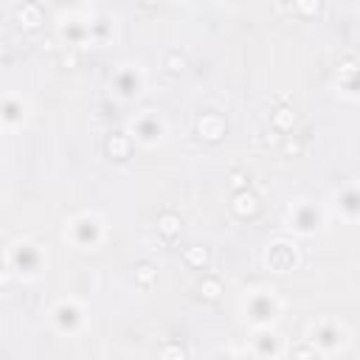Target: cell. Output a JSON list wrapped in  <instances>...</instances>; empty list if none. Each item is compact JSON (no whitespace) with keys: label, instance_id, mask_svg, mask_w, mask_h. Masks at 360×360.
<instances>
[{"label":"cell","instance_id":"cell-26","mask_svg":"<svg viewBox=\"0 0 360 360\" xmlns=\"http://www.w3.org/2000/svg\"><path fill=\"white\" fill-rule=\"evenodd\" d=\"M158 360H188V352H186L183 343L166 340V343L160 346V352H158Z\"/></svg>","mask_w":360,"mask_h":360},{"label":"cell","instance_id":"cell-29","mask_svg":"<svg viewBox=\"0 0 360 360\" xmlns=\"http://www.w3.org/2000/svg\"><path fill=\"white\" fill-rule=\"evenodd\" d=\"M211 360H236V349H219L211 354Z\"/></svg>","mask_w":360,"mask_h":360},{"label":"cell","instance_id":"cell-22","mask_svg":"<svg viewBox=\"0 0 360 360\" xmlns=\"http://www.w3.org/2000/svg\"><path fill=\"white\" fill-rule=\"evenodd\" d=\"M180 225H183V222H180V217H177L174 211H166V214L158 217V233H160L166 242H172V239L180 233Z\"/></svg>","mask_w":360,"mask_h":360},{"label":"cell","instance_id":"cell-13","mask_svg":"<svg viewBox=\"0 0 360 360\" xmlns=\"http://www.w3.org/2000/svg\"><path fill=\"white\" fill-rule=\"evenodd\" d=\"M338 87L349 98H360V56L343 53L338 62Z\"/></svg>","mask_w":360,"mask_h":360},{"label":"cell","instance_id":"cell-24","mask_svg":"<svg viewBox=\"0 0 360 360\" xmlns=\"http://www.w3.org/2000/svg\"><path fill=\"white\" fill-rule=\"evenodd\" d=\"M155 281H158V267L152 262H138V267H135V284L141 290H152Z\"/></svg>","mask_w":360,"mask_h":360},{"label":"cell","instance_id":"cell-30","mask_svg":"<svg viewBox=\"0 0 360 360\" xmlns=\"http://www.w3.org/2000/svg\"><path fill=\"white\" fill-rule=\"evenodd\" d=\"M236 360H262L253 349H236Z\"/></svg>","mask_w":360,"mask_h":360},{"label":"cell","instance_id":"cell-2","mask_svg":"<svg viewBox=\"0 0 360 360\" xmlns=\"http://www.w3.org/2000/svg\"><path fill=\"white\" fill-rule=\"evenodd\" d=\"M284 301L273 287H250L242 295V315L253 329L273 326L281 318Z\"/></svg>","mask_w":360,"mask_h":360},{"label":"cell","instance_id":"cell-20","mask_svg":"<svg viewBox=\"0 0 360 360\" xmlns=\"http://www.w3.org/2000/svg\"><path fill=\"white\" fill-rule=\"evenodd\" d=\"M14 17H17V22L22 28H37L39 20H42V8L37 3H22V6L14 8Z\"/></svg>","mask_w":360,"mask_h":360},{"label":"cell","instance_id":"cell-5","mask_svg":"<svg viewBox=\"0 0 360 360\" xmlns=\"http://www.w3.org/2000/svg\"><path fill=\"white\" fill-rule=\"evenodd\" d=\"M48 321L51 326L65 335V338H73L79 335L84 326H87V309L84 304L76 298V295H62L59 301H53V307L48 309Z\"/></svg>","mask_w":360,"mask_h":360},{"label":"cell","instance_id":"cell-23","mask_svg":"<svg viewBox=\"0 0 360 360\" xmlns=\"http://www.w3.org/2000/svg\"><path fill=\"white\" fill-rule=\"evenodd\" d=\"M318 349L309 343V340H298V343H290L287 352H284V360H318Z\"/></svg>","mask_w":360,"mask_h":360},{"label":"cell","instance_id":"cell-1","mask_svg":"<svg viewBox=\"0 0 360 360\" xmlns=\"http://www.w3.org/2000/svg\"><path fill=\"white\" fill-rule=\"evenodd\" d=\"M3 270H6V276L17 278V281H37L48 270V253L39 242L17 236L6 245Z\"/></svg>","mask_w":360,"mask_h":360},{"label":"cell","instance_id":"cell-27","mask_svg":"<svg viewBox=\"0 0 360 360\" xmlns=\"http://www.w3.org/2000/svg\"><path fill=\"white\" fill-rule=\"evenodd\" d=\"M228 188H231V194H239V191H248V188H250V174H248V172H242V169H236V172H231V180H228Z\"/></svg>","mask_w":360,"mask_h":360},{"label":"cell","instance_id":"cell-15","mask_svg":"<svg viewBox=\"0 0 360 360\" xmlns=\"http://www.w3.org/2000/svg\"><path fill=\"white\" fill-rule=\"evenodd\" d=\"M259 208H262V200H259V194H256L253 188L239 191V194H231V211H233L239 219H250V217H256Z\"/></svg>","mask_w":360,"mask_h":360},{"label":"cell","instance_id":"cell-25","mask_svg":"<svg viewBox=\"0 0 360 360\" xmlns=\"http://www.w3.org/2000/svg\"><path fill=\"white\" fill-rule=\"evenodd\" d=\"M270 124H273V129H278L281 135L290 132V127L295 124V112H292V107H278V110H273Z\"/></svg>","mask_w":360,"mask_h":360},{"label":"cell","instance_id":"cell-7","mask_svg":"<svg viewBox=\"0 0 360 360\" xmlns=\"http://www.w3.org/2000/svg\"><path fill=\"white\" fill-rule=\"evenodd\" d=\"M323 222H326V211H323V205H318V202H312V200H295V202L287 208V225H290L295 233H301V236L321 231Z\"/></svg>","mask_w":360,"mask_h":360},{"label":"cell","instance_id":"cell-3","mask_svg":"<svg viewBox=\"0 0 360 360\" xmlns=\"http://www.w3.org/2000/svg\"><path fill=\"white\" fill-rule=\"evenodd\" d=\"M107 236V225L96 211H79L65 222V239L79 250H96Z\"/></svg>","mask_w":360,"mask_h":360},{"label":"cell","instance_id":"cell-4","mask_svg":"<svg viewBox=\"0 0 360 360\" xmlns=\"http://www.w3.org/2000/svg\"><path fill=\"white\" fill-rule=\"evenodd\" d=\"M307 340L318 349V354H340L352 343V332L338 318H318L307 326Z\"/></svg>","mask_w":360,"mask_h":360},{"label":"cell","instance_id":"cell-16","mask_svg":"<svg viewBox=\"0 0 360 360\" xmlns=\"http://www.w3.org/2000/svg\"><path fill=\"white\" fill-rule=\"evenodd\" d=\"M197 135L205 138V141H219L225 135V118L219 112H202L197 118Z\"/></svg>","mask_w":360,"mask_h":360},{"label":"cell","instance_id":"cell-9","mask_svg":"<svg viewBox=\"0 0 360 360\" xmlns=\"http://www.w3.org/2000/svg\"><path fill=\"white\" fill-rule=\"evenodd\" d=\"M90 22H93V17L62 14L56 22V31H59L65 48H82L84 42H90Z\"/></svg>","mask_w":360,"mask_h":360},{"label":"cell","instance_id":"cell-19","mask_svg":"<svg viewBox=\"0 0 360 360\" xmlns=\"http://www.w3.org/2000/svg\"><path fill=\"white\" fill-rule=\"evenodd\" d=\"M197 290H200V298H202V301H217V298L225 292V284H222V278H219L217 273H205V276L200 278Z\"/></svg>","mask_w":360,"mask_h":360},{"label":"cell","instance_id":"cell-12","mask_svg":"<svg viewBox=\"0 0 360 360\" xmlns=\"http://www.w3.org/2000/svg\"><path fill=\"white\" fill-rule=\"evenodd\" d=\"M250 349L262 357V360H281L287 346L281 340V335L273 329V326H264V329H253V338H250Z\"/></svg>","mask_w":360,"mask_h":360},{"label":"cell","instance_id":"cell-8","mask_svg":"<svg viewBox=\"0 0 360 360\" xmlns=\"http://www.w3.org/2000/svg\"><path fill=\"white\" fill-rule=\"evenodd\" d=\"M264 267H270L273 273H290V270H295L298 267V259H301V250H298V245L292 242V239H287V236H278V239H273V242H267V248H264Z\"/></svg>","mask_w":360,"mask_h":360},{"label":"cell","instance_id":"cell-21","mask_svg":"<svg viewBox=\"0 0 360 360\" xmlns=\"http://www.w3.org/2000/svg\"><path fill=\"white\" fill-rule=\"evenodd\" d=\"M112 34H115V25H112L110 20H104V17H93V22H90V42H96V45H107Z\"/></svg>","mask_w":360,"mask_h":360},{"label":"cell","instance_id":"cell-14","mask_svg":"<svg viewBox=\"0 0 360 360\" xmlns=\"http://www.w3.org/2000/svg\"><path fill=\"white\" fill-rule=\"evenodd\" d=\"M335 211H338L340 219H346V222H357V219H360V180L346 183V186L335 194Z\"/></svg>","mask_w":360,"mask_h":360},{"label":"cell","instance_id":"cell-18","mask_svg":"<svg viewBox=\"0 0 360 360\" xmlns=\"http://www.w3.org/2000/svg\"><path fill=\"white\" fill-rule=\"evenodd\" d=\"M183 264L191 267V270H208L211 264V250L202 248V245H191L183 250Z\"/></svg>","mask_w":360,"mask_h":360},{"label":"cell","instance_id":"cell-6","mask_svg":"<svg viewBox=\"0 0 360 360\" xmlns=\"http://www.w3.org/2000/svg\"><path fill=\"white\" fill-rule=\"evenodd\" d=\"M166 132H169L166 118H163L160 112H155V110H141V112H135L132 121H129V135H132V141L141 143V146H146V149L163 143Z\"/></svg>","mask_w":360,"mask_h":360},{"label":"cell","instance_id":"cell-17","mask_svg":"<svg viewBox=\"0 0 360 360\" xmlns=\"http://www.w3.org/2000/svg\"><path fill=\"white\" fill-rule=\"evenodd\" d=\"M129 146H132V135L129 132H110L107 135V143H104L107 155L115 158V160H124L129 155Z\"/></svg>","mask_w":360,"mask_h":360},{"label":"cell","instance_id":"cell-28","mask_svg":"<svg viewBox=\"0 0 360 360\" xmlns=\"http://www.w3.org/2000/svg\"><path fill=\"white\" fill-rule=\"evenodd\" d=\"M163 68H166L169 73H180V70L186 68V56H183L180 51H166V53H163Z\"/></svg>","mask_w":360,"mask_h":360},{"label":"cell","instance_id":"cell-11","mask_svg":"<svg viewBox=\"0 0 360 360\" xmlns=\"http://www.w3.org/2000/svg\"><path fill=\"white\" fill-rule=\"evenodd\" d=\"M25 118H28V101L22 98V93L8 90L3 96V101H0V124H3V129L6 132H17V129H22Z\"/></svg>","mask_w":360,"mask_h":360},{"label":"cell","instance_id":"cell-10","mask_svg":"<svg viewBox=\"0 0 360 360\" xmlns=\"http://www.w3.org/2000/svg\"><path fill=\"white\" fill-rule=\"evenodd\" d=\"M146 87V73L141 65H118V70L112 73V90L121 96V98H135L141 90Z\"/></svg>","mask_w":360,"mask_h":360}]
</instances>
